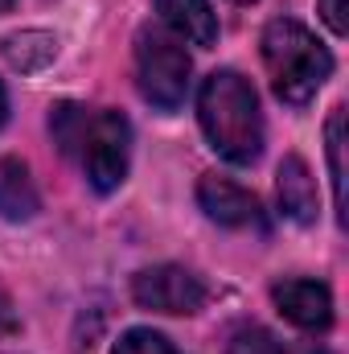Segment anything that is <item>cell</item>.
Instances as JSON below:
<instances>
[{
    "instance_id": "obj_17",
    "label": "cell",
    "mask_w": 349,
    "mask_h": 354,
    "mask_svg": "<svg viewBox=\"0 0 349 354\" xmlns=\"http://www.w3.org/2000/svg\"><path fill=\"white\" fill-rule=\"evenodd\" d=\"M12 4H17V0H0V12H8V8H12Z\"/></svg>"
},
{
    "instance_id": "obj_18",
    "label": "cell",
    "mask_w": 349,
    "mask_h": 354,
    "mask_svg": "<svg viewBox=\"0 0 349 354\" xmlns=\"http://www.w3.org/2000/svg\"><path fill=\"white\" fill-rule=\"evenodd\" d=\"M235 4H251V0H235Z\"/></svg>"
},
{
    "instance_id": "obj_12",
    "label": "cell",
    "mask_w": 349,
    "mask_h": 354,
    "mask_svg": "<svg viewBox=\"0 0 349 354\" xmlns=\"http://www.w3.org/2000/svg\"><path fill=\"white\" fill-rule=\"evenodd\" d=\"M325 140H329V174H333V210L337 223H346V107H333Z\"/></svg>"
},
{
    "instance_id": "obj_5",
    "label": "cell",
    "mask_w": 349,
    "mask_h": 354,
    "mask_svg": "<svg viewBox=\"0 0 349 354\" xmlns=\"http://www.w3.org/2000/svg\"><path fill=\"white\" fill-rule=\"evenodd\" d=\"M206 297H210L206 280H201L197 272L181 268V264L144 268V272H136V280H132V301H136L140 309H152V313H173V317L197 313V309L206 305Z\"/></svg>"
},
{
    "instance_id": "obj_3",
    "label": "cell",
    "mask_w": 349,
    "mask_h": 354,
    "mask_svg": "<svg viewBox=\"0 0 349 354\" xmlns=\"http://www.w3.org/2000/svg\"><path fill=\"white\" fill-rule=\"evenodd\" d=\"M263 66L271 75L275 99H283L288 107H304L317 91L329 83L333 54L296 17H275L263 29Z\"/></svg>"
},
{
    "instance_id": "obj_2",
    "label": "cell",
    "mask_w": 349,
    "mask_h": 354,
    "mask_svg": "<svg viewBox=\"0 0 349 354\" xmlns=\"http://www.w3.org/2000/svg\"><path fill=\"white\" fill-rule=\"evenodd\" d=\"M197 120L206 140L230 165H255L263 153V111L255 87L239 71H214L197 91Z\"/></svg>"
},
{
    "instance_id": "obj_15",
    "label": "cell",
    "mask_w": 349,
    "mask_h": 354,
    "mask_svg": "<svg viewBox=\"0 0 349 354\" xmlns=\"http://www.w3.org/2000/svg\"><path fill=\"white\" fill-rule=\"evenodd\" d=\"M317 4H321L325 25H329L337 37H346V0H317Z\"/></svg>"
},
{
    "instance_id": "obj_4",
    "label": "cell",
    "mask_w": 349,
    "mask_h": 354,
    "mask_svg": "<svg viewBox=\"0 0 349 354\" xmlns=\"http://www.w3.org/2000/svg\"><path fill=\"white\" fill-rule=\"evenodd\" d=\"M189 75H193V62L173 33L152 25L136 33V83L157 111H177L185 103Z\"/></svg>"
},
{
    "instance_id": "obj_14",
    "label": "cell",
    "mask_w": 349,
    "mask_h": 354,
    "mask_svg": "<svg viewBox=\"0 0 349 354\" xmlns=\"http://www.w3.org/2000/svg\"><path fill=\"white\" fill-rule=\"evenodd\" d=\"M115 354H181V351L157 330H128L115 342Z\"/></svg>"
},
{
    "instance_id": "obj_11",
    "label": "cell",
    "mask_w": 349,
    "mask_h": 354,
    "mask_svg": "<svg viewBox=\"0 0 349 354\" xmlns=\"http://www.w3.org/2000/svg\"><path fill=\"white\" fill-rule=\"evenodd\" d=\"M0 50H4L8 66H12V71H21V75H33V71L50 66V62L58 58V41H54V33H41V29L12 33V37H4V41H0Z\"/></svg>"
},
{
    "instance_id": "obj_10",
    "label": "cell",
    "mask_w": 349,
    "mask_h": 354,
    "mask_svg": "<svg viewBox=\"0 0 349 354\" xmlns=\"http://www.w3.org/2000/svg\"><path fill=\"white\" fill-rule=\"evenodd\" d=\"M41 210V194L17 157H0V218L29 223Z\"/></svg>"
},
{
    "instance_id": "obj_13",
    "label": "cell",
    "mask_w": 349,
    "mask_h": 354,
    "mask_svg": "<svg viewBox=\"0 0 349 354\" xmlns=\"http://www.w3.org/2000/svg\"><path fill=\"white\" fill-rule=\"evenodd\" d=\"M226 354H292V351L275 334H267L263 326H247V330H239L230 338V351Z\"/></svg>"
},
{
    "instance_id": "obj_16",
    "label": "cell",
    "mask_w": 349,
    "mask_h": 354,
    "mask_svg": "<svg viewBox=\"0 0 349 354\" xmlns=\"http://www.w3.org/2000/svg\"><path fill=\"white\" fill-rule=\"evenodd\" d=\"M4 120H8V95H4V83H0V128H4Z\"/></svg>"
},
{
    "instance_id": "obj_1",
    "label": "cell",
    "mask_w": 349,
    "mask_h": 354,
    "mask_svg": "<svg viewBox=\"0 0 349 354\" xmlns=\"http://www.w3.org/2000/svg\"><path fill=\"white\" fill-rule=\"evenodd\" d=\"M50 132L58 149L87 174L99 194H111L128 177L132 157V128L111 107H83V103H54Z\"/></svg>"
},
{
    "instance_id": "obj_9",
    "label": "cell",
    "mask_w": 349,
    "mask_h": 354,
    "mask_svg": "<svg viewBox=\"0 0 349 354\" xmlns=\"http://www.w3.org/2000/svg\"><path fill=\"white\" fill-rule=\"evenodd\" d=\"M161 21L173 29L177 37H185L189 46L210 50L218 41V17L210 8V0H157Z\"/></svg>"
},
{
    "instance_id": "obj_6",
    "label": "cell",
    "mask_w": 349,
    "mask_h": 354,
    "mask_svg": "<svg viewBox=\"0 0 349 354\" xmlns=\"http://www.w3.org/2000/svg\"><path fill=\"white\" fill-rule=\"evenodd\" d=\"M197 206L218 227H235V231L239 227H263L259 198L251 189H243V185H235V181H226V177H218V174H206L197 181Z\"/></svg>"
},
{
    "instance_id": "obj_7",
    "label": "cell",
    "mask_w": 349,
    "mask_h": 354,
    "mask_svg": "<svg viewBox=\"0 0 349 354\" xmlns=\"http://www.w3.org/2000/svg\"><path fill=\"white\" fill-rule=\"evenodd\" d=\"M271 301L279 305V313L292 326L308 334H321L333 326V292L321 280H279L271 284Z\"/></svg>"
},
{
    "instance_id": "obj_8",
    "label": "cell",
    "mask_w": 349,
    "mask_h": 354,
    "mask_svg": "<svg viewBox=\"0 0 349 354\" xmlns=\"http://www.w3.org/2000/svg\"><path fill=\"white\" fill-rule=\"evenodd\" d=\"M275 194H279L283 218H292V223H300V227H312V223H317V185H312V174H308L304 157L288 153V157L279 161Z\"/></svg>"
}]
</instances>
